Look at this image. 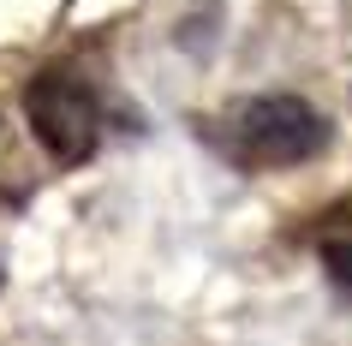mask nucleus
Instances as JSON below:
<instances>
[{"label": "nucleus", "mask_w": 352, "mask_h": 346, "mask_svg": "<svg viewBox=\"0 0 352 346\" xmlns=\"http://www.w3.org/2000/svg\"><path fill=\"white\" fill-rule=\"evenodd\" d=\"M221 155L245 173H280V167H305L329 149V120L305 102V96H245L221 113Z\"/></svg>", "instance_id": "obj_1"}, {"label": "nucleus", "mask_w": 352, "mask_h": 346, "mask_svg": "<svg viewBox=\"0 0 352 346\" xmlns=\"http://www.w3.org/2000/svg\"><path fill=\"white\" fill-rule=\"evenodd\" d=\"M24 120L60 167H78L96 155V138H102V96L84 72L48 66L24 84Z\"/></svg>", "instance_id": "obj_2"}, {"label": "nucleus", "mask_w": 352, "mask_h": 346, "mask_svg": "<svg viewBox=\"0 0 352 346\" xmlns=\"http://www.w3.org/2000/svg\"><path fill=\"white\" fill-rule=\"evenodd\" d=\"M316 257H322V274H329L334 287H340V299L352 305V197H340L322 215V227H316Z\"/></svg>", "instance_id": "obj_3"}]
</instances>
